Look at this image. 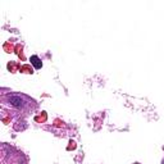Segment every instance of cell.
Here are the masks:
<instances>
[{
    "label": "cell",
    "instance_id": "cell-1",
    "mask_svg": "<svg viewBox=\"0 0 164 164\" xmlns=\"http://www.w3.org/2000/svg\"><path fill=\"white\" fill-rule=\"evenodd\" d=\"M30 60H31V63L33 64V67H35L36 69H40L41 67H42V63H41V60L38 59V56H37V55H32Z\"/></svg>",
    "mask_w": 164,
    "mask_h": 164
},
{
    "label": "cell",
    "instance_id": "cell-2",
    "mask_svg": "<svg viewBox=\"0 0 164 164\" xmlns=\"http://www.w3.org/2000/svg\"><path fill=\"white\" fill-rule=\"evenodd\" d=\"M11 103L13 105H16V107H22L23 105V101L21 98H17V96H13V98H11Z\"/></svg>",
    "mask_w": 164,
    "mask_h": 164
}]
</instances>
